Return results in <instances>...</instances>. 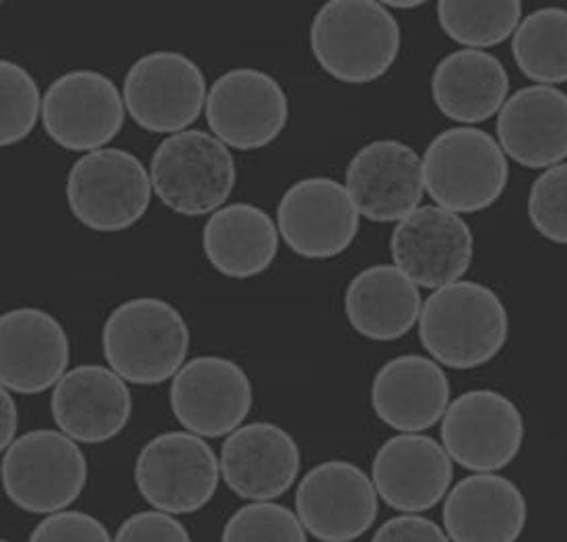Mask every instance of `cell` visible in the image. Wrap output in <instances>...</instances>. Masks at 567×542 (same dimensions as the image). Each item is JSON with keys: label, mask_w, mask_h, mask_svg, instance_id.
I'll return each instance as SVG.
<instances>
[{"label": "cell", "mask_w": 567, "mask_h": 542, "mask_svg": "<svg viewBox=\"0 0 567 542\" xmlns=\"http://www.w3.org/2000/svg\"><path fill=\"white\" fill-rule=\"evenodd\" d=\"M508 336L506 303L487 285L456 281L435 289L423 302L419 338L442 367L464 372L493 362Z\"/></svg>", "instance_id": "1"}, {"label": "cell", "mask_w": 567, "mask_h": 542, "mask_svg": "<svg viewBox=\"0 0 567 542\" xmlns=\"http://www.w3.org/2000/svg\"><path fill=\"white\" fill-rule=\"evenodd\" d=\"M403 31L378 0H332L318 9L310 28L313 59L347 85H365L389 73L401 54Z\"/></svg>", "instance_id": "2"}, {"label": "cell", "mask_w": 567, "mask_h": 542, "mask_svg": "<svg viewBox=\"0 0 567 542\" xmlns=\"http://www.w3.org/2000/svg\"><path fill=\"white\" fill-rule=\"evenodd\" d=\"M107 367L124 382L155 386L174 379L190 351V329L178 308L159 298H135L110 312L102 329Z\"/></svg>", "instance_id": "3"}, {"label": "cell", "mask_w": 567, "mask_h": 542, "mask_svg": "<svg viewBox=\"0 0 567 542\" xmlns=\"http://www.w3.org/2000/svg\"><path fill=\"white\" fill-rule=\"evenodd\" d=\"M425 192L433 202L456 215L493 207L506 192L508 157L497 138L475 126L446 128L423 155Z\"/></svg>", "instance_id": "4"}, {"label": "cell", "mask_w": 567, "mask_h": 542, "mask_svg": "<svg viewBox=\"0 0 567 542\" xmlns=\"http://www.w3.org/2000/svg\"><path fill=\"white\" fill-rule=\"evenodd\" d=\"M87 458L60 429H35L2 452L0 481L19 510L38 515L69 510L85 491Z\"/></svg>", "instance_id": "5"}, {"label": "cell", "mask_w": 567, "mask_h": 542, "mask_svg": "<svg viewBox=\"0 0 567 542\" xmlns=\"http://www.w3.org/2000/svg\"><path fill=\"white\" fill-rule=\"evenodd\" d=\"M153 192L169 211L205 217L225 207L238 169L229 147L213 133L184 131L167 136L151 157Z\"/></svg>", "instance_id": "6"}, {"label": "cell", "mask_w": 567, "mask_h": 542, "mask_svg": "<svg viewBox=\"0 0 567 542\" xmlns=\"http://www.w3.org/2000/svg\"><path fill=\"white\" fill-rule=\"evenodd\" d=\"M153 184L143 161L124 149L105 147L76 159L66 178V202L81 226L116 233L150 211Z\"/></svg>", "instance_id": "7"}, {"label": "cell", "mask_w": 567, "mask_h": 542, "mask_svg": "<svg viewBox=\"0 0 567 542\" xmlns=\"http://www.w3.org/2000/svg\"><path fill=\"white\" fill-rule=\"evenodd\" d=\"M221 481V465L205 437L165 431L150 439L135 460L141 498L157 512L188 515L207 508Z\"/></svg>", "instance_id": "8"}, {"label": "cell", "mask_w": 567, "mask_h": 542, "mask_svg": "<svg viewBox=\"0 0 567 542\" xmlns=\"http://www.w3.org/2000/svg\"><path fill=\"white\" fill-rule=\"evenodd\" d=\"M207 79L193 59L157 50L133 62L122 97L136 126L153 135H178L198 121L207 106Z\"/></svg>", "instance_id": "9"}, {"label": "cell", "mask_w": 567, "mask_h": 542, "mask_svg": "<svg viewBox=\"0 0 567 542\" xmlns=\"http://www.w3.org/2000/svg\"><path fill=\"white\" fill-rule=\"evenodd\" d=\"M523 444V413L502 392H464L442 419V446L452 462L471 472L504 470L518 458Z\"/></svg>", "instance_id": "10"}, {"label": "cell", "mask_w": 567, "mask_h": 542, "mask_svg": "<svg viewBox=\"0 0 567 542\" xmlns=\"http://www.w3.org/2000/svg\"><path fill=\"white\" fill-rule=\"evenodd\" d=\"M205 116L229 149L258 152L284 135L289 97L281 83L258 69H234L210 85Z\"/></svg>", "instance_id": "11"}, {"label": "cell", "mask_w": 567, "mask_h": 542, "mask_svg": "<svg viewBox=\"0 0 567 542\" xmlns=\"http://www.w3.org/2000/svg\"><path fill=\"white\" fill-rule=\"evenodd\" d=\"M255 405V388L248 374L227 357L203 355L172 379L169 407L176 421L195 436L217 439L244 425Z\"/></svg>", "instance_id": "12"}, {"label": "cell", "mask_w": 567, "mask_h": 542, "mask_svg": "<svg viewBox=\"0 0 567 542\" xmlns=\"http://www.w3.org/2000/svg\"><path fill=\"white\" fill-rule=\"evenodd\" d=\"M126 106L116 83L97 71H71L44 93L45 135L66 152L105 149L118 136Z\"/></svg>", "instance_id": "13"}, {"label": "cell", "mask_w": 567, "mask_h": 542, "mask_svg": "<svg viewBox=\"0 0 567 542\" xmlns=\"http://www.w3.org/2000/svg\"><path fill=\"white\" fill-rule=\"evenodd\" d=\"M380 498L372 477L347 460L310 468L296 491V513L320 542H353L373 527Z\"/></svg>", "instance_id": "14"}, {"label": "cell", "mask_w": 567, "mask_h": 542, "mask_svg": "<svg viewBox=\"0 0 567 542\" xmlns=\"http://www.w3.org/2000/svg\"><path fill=\"white\" fill-rule=\"evenodd\" d=\"M359 217L344 184L332 178L296 181L277 207L281 240L308 260H330L347 252L358 238Z\"/></svg>", "instance_id": "15"}, {"label": "cell", "mask_w": 567, "mask_h": 542, "mask_svg": "<svg viewBox=\"0 0 567 542\" xmlns=\"http://www.w3.org/2000/svg\"><path fill=\"white\" fill-rule=\"evenodd\" d=\"M390 254L415 285L435 291L463 281L475 257V236L463 215L425 205L396 223Z\"/></svg>", "instance_id": "16"}, {"label": "cell", "mask_w": 567, "mask_h": 542, "mask_svg": "<svg viewBox=\"0 0 567 542\" xmlns=\"http://www.w3.org/2000/svg\"><path fill=\"white\" fill-rule=\"evenodd\" d=\"M344 188L361 217L373 223H399L419 209L425 195L423 157L394 138L372 140L349 161Z\"/></svg>", "instance_id": "17"}, {"label": "cell", "mask_w": 567, "mask_h": 542, "mask_svg": "<svg viewBox=\"0 0 567 542\" xmlns=\"http://www.w3.org/2000/svg\"><path fill=\"white\" fill-rule=\"evenodd\" d=\"M452 479L450 454L425 434L390 437L373 456L372 481L378 498L396 512H430L446 499Z\"/></svg>", "instance_id": "18"}, {"label": "cell", "mask_w": 567, "mask_h": 542, "mask_svg": "<svg viewBox=\"0 0 567 542\" xmlns=\"http://www.w3.org/2000/svg\"><path fill=\"white\" fill-rule=\"evenodd\" d=\"M71 343L56 317L17 308L0 317V384L13 394H42L69 372Z\"/></svg>", "instance_id": "19"}, {"label": "cell", "mask_w": 567, "mask_h": 542, "mask_svg": "<svg viewBox=\"0 0 567 542\" xmlns=\"http://www.w3.org/2000/svg\"><path fill=\"white\" fill-rule=\"evenodd\" d=\"M221 479L246 501H275L299 477L301 450L281 425L269 421L241 425L221 446Z\"/></svg>", "instance_id": "20"}, {"label": "cell", "mask_w": 567, "mask_h": 542, "mask_svg": "<svg viewBox=\"0 0 567 542\" xmlns=\"http://www.w3.org/2000/svg\"><path fill=\"white\" fill-rule=\"evenodd\" d=\"M52 419L76 444H105L133 417L128 382L105 365H76L52 388Z\"/></svg>", "instance_id": "21"}, {"label": "cell", "mask_w": 567, "mask_h": 542, "mask_svg": "<svg viewBox=\"0 0 567 542\" xmlns=\"http://www.w3.org/2000/svg\"><path fill=\"white\" fill-rule=\"evenodd\" d=\"M373 413L399 434H423L444 419L450 379L444 367L425 355H399L373 376Z\"/></svg>", "instance_id": "22"}, {"label": "cell", "mask_w": 567, "mask_h": 542, "mask_svg": "<svg viewBox=\"0 0 567 542\" xmlns=\"http://www.w3.org/2000/svg\"><path fill=\"white\" fill-rule=\"evenodd\" d=\"M497 143L526 169H549L567 161V93L530 85L509 95L495 122Z\"/></svg>", "instance_id": "23"}, {"label": "cell", "mask_w": 567, "mask_h": 542, "mask_svg": "<svg viewBox=\"0 0 567 542\" xmlns=\"http://www.w3.org/2000/svg\"><path fill=\"white\" fill-rule=\"evenodd\" d=\"M442 518L452 542H518L528 522V503L508 477L473 472L450 489Z\"/></svg>", "instance_id": "24"}, {"label": "cell", "mask_w": 567, "mask_h": 542, "mask_svg": "<svg viewBox=\"0 0 567 542\" xmlns=\"http://www.w3.org/2000/svg\"><path fill=\"white\" fill-rule=\"evenodd\" d=\"M423 310L419 286L394 264L358 272L344 291V316L368 341H399L417 326Z\"/></svg>", "instance_id": "25"}, {"label": "cell", "mask_w": 567, "mask_h": 542, "mask_svg": "<svg viewBox=\"0 0 567 542\" xmlns=\"http://www.w3.org/2000/svg\"><path fill=\"white\" fill-rule=\"evenodd\" d=\"M508 97V71L487 50L461 48L437 62L433 71V104L449 121L463 126L497 116Z\"/></svg>", "instance_id": "26"}, {"label": "cell", "mask_w": 567, "mask_h": 542, "mask_svg": "<svg viewBox=\"0 0 567 542\" xmlns=\"http://www.w3.org/2000/svg\"><path fill=\"white\" fill-rule=\"evenodd\" d=\"M279 227L269 212L250 202L225 205L203 229V252L227 279H255L279 254Z\"/></svg>", "instance_id": "27"}, {"label": "cell", "mask_w": 567, "mask_h": 542, "mask_svg": "<svg viewBox=\"0 0 567 542\" xmlns=\"http://www.w3.org/2000/svg\"><path fill=\"white\" fill-rule=\"evenodd\" d=\"M512 56L535 85L567 83V9L545 7L523 17L512 35Z\"/></svg>", "instance_id": "28"}, {"label": "cell", "mask_w": 567, "mask_h": 542, "mask_svg": "<svg viewBox=\"0 0 567 542\" xmlns=\"http://www.w3.org/2000/svg\"><path fill=\"white\" fill-rule=\"evenodd\" d=\"M523 21L518 0H442L437 23L452 42L466 50L504 44Z\"/></svg>", "instance_id": "29"}, {"label": "cell", "mask_w": 567, "mask_h": 542, "mask_svg": "<svg viewBox=\"0 0 567 542\" xmlns=\"http://www.w3.org/2000/svg\"><path fill=\"white\" fill-rule=\"evenodd\" d=\"M44 110V95L28 69L0 62V145L13 147L33 133Z\"/></svg>", "instance_id": "30"}, {"label": "cell", "mask_w": 567, "mask_h": 542, "mask_svg": "<svg viewBox=\"0 0 567 542\" xmlns=\"http://www.w3.org/2000/svg\"><path fill=\"white\" fill-rule=\"evenodd\" d=\"M221 542H308V530L287 505L250 501L229 515Z\"/></svg>", "instance_id": "31"}, {"label": "cell", "mask_w": 567, "mask_h": 542, "mask_svg": "<svg viewBox=\"0 0 567 542\" xmlns=\"http://www.w3.org/2000/svg\"><path fill=\"white\" fill-rule=\"evenodd\" d=\"M526 211L538 236L567 246V161L545 169L533 181Z\"/></svg>", "instance_id": "32"}, {"label": "cell", "mask_w": 567, "mask_h": 542, "mask_svg": "<svg viewBox=\"0 0 567 542\" xmlns=\"http://www.w3.org/2000/svg\"><path fill=\"white\" fill-rule=\"evenodd\" d=\"M28 542H114L107 528L91 513L64 510L50 513L31 530Z\"/></svg>", "instance_id": "33"}, {"label": "cell", "mask_w": 567, "mask_h": 542, "mask_svg": "<svg viewBox=\"0 0 567 542\" xmlns=\"http://www.w3.org/2000/svg\"><path fill=\"white\" fill-rule=\"evenodd\" d=\"M114 542H193V536L176 515L147 510L128 515L116 530Z\"/></svg>", "instance_id": "34"}, {"label": "cell", "mask_w": 567, "mask_h": 542, "mask_svg": "<svg viewBox=\"0 0 567 542\" xmlns=\"http://www.w3.org/2000/svg\"><path fill=\"white\" fill-rule=\"evenodd\" d=\"M372 542H452L446 530L421 513H401L375 530Z\"/></svg>", "instance_id": "35"}, {"label": "cell", "mask_w": 567, "mask_h": 542, "mask_svg": "<svg viewBox=\"0 0 567 542\" xmlns=\"http://www.w3.org/2000/svg\"><path fill=\"white\" fill-rule=\"evenodd\" d=\"M0 448L2 452L13 444L17 439V431H19V408H17L13 392H0Z\"/></svg>", "instance_id": "36"}, {"label": "cell", "mask_w": 567, "mask_h": 542, "mask_svg": "<svg viewBox=\"0 0 567 542\" xmlns=\"http://www.w3.org/2000/svg\"><path fill=\"white\" fill-rule=\"evenodd\" d=\"M386 4V9H396V11H411V9H419V7H423L425 2H421V0H389V2H384Z\"/></svg>", "instance_id": "37"}, {"label": "cell", "mask_w": 567, "mask_h": 542, "mask_svg": "<svg viewBox=\"0 0 567 542\" xmlns=\"http://www.w3.org/2000/svg\"><path fill=\"white\" fill-rule=\"evenodd\" d=\"M0 542H11V541H7V539H4V541H0Z\"/></svg>", "instance_id": "38"}]
</instances>
